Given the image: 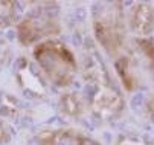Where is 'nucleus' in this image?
Returning <instances> with one entry per match:
<instances>
[{"label": "nucleus", "mask_w": 154, "mask_h": 145, "mask_svg": "<svg viewBox=\"0 0 154 145\" xmlns=\"http://www.w3.org/2000/svg\"><path fill=\"white\" fill-rule=\"evenodd\" d=\"M145 41L134 43L116 58V72L127 90H136L146 79L154 76V55L143 46Z\"/></svg>", "instance_id": "obj_4"}, {"label": "nucleus", "mask_w": 154, "mask_h": 145, "mask_svg": "<svg viewBox=\"0 0 154 145\" xmlns=\"http://www.w3.org/2000/svg\"><path fill=\"white\" fill-rule=\"evenodd\" d=\"M34 61L46 81L55 87H70L79 72V63L72 49L63 41L51 38L41 41L32 51Z\"/></svg>", "instance_id": "obj_1"}, {"label": "nucleus", "mask_w": 154, "mask_h": 145, "mask_svg": "<svg viewBox=\"0 0 154 145\" xmlns=\"http://www.w3.org/2000/svg\"><path fill=\"white\" fill-rule=\"evenodd\" d=\"M87 107V99L78 92H64L58 99V110L69 119H79Z\"/></svg>", "instance_id": "obj_8"}, {"label": "nucleus", "mask_w": 154, "mask_h": 145, "mask_svg": "<svg viewBox=\"0 0 154 145\" xmlns=\"http://www.w3.org/2000/svg\"><path fill=\"white\" fill-rule=\"evenodd\" d=\"M14 78L20 92L26 95L28 98L43 99L48 96V84H46L45 76L41 75L38 67L29 63L25 57H21L15 63Z\"/></svg>", "instance_id": "obj_6"}, {"label": "nucleus", "mask_w": 154, "mask_h": 145, "mask_svg": "<svg viewBox=\"0 0 154 145\" xmlns=\"http://www.w3.org/2000/svg\"><path fill=\"white\" fill-rule=\"evenodd\" d=\"M17 40L21 46H37L41 41L51 40L60 35L61 26V9L54 2L32 3L31 9L21 15L15 26Z\"/></svg>", "instance_id": "obj_3"}, {"label": "nucleus", "mask_w": 154, "mask_h": 145, "mask_svg": "<svg viewBox=\"0 0 154 145\" xmlns=\"http://www.w3.org/2000/svg\"><path fill=\"white\" fill-rule=\"evenodd\" d=\"M146 112H148L149 119L154 122V96L149 98V101H148V104H146Z\"/></svg>", "instance_id": "obj_14"}, {"label": "nucleus", "mask_w": 154, "mask_h": 145, "mask_svg": "<svg viewBox=\"0 0 154 145\" xmlns=\"http://www.w3.org/2000/svg\"><path fill=\"white\" fill-rule=\"evenodd\" d=\"M95 90L87 98V107L99 121H115L125 110V99L113 81L93 84Z\"/></svg>", "instance_id": "obj_5"}, {"label": "nucleus", "mask_w": 154, "mask_h": 145, "mask_svg": "<svg viewBox=\"0 0 154 145\" xmlns=\"http://www.w3.org/2000/svg\"><path fill=\"white\" fill-rule=\"evenodd\" d=\"M14 137V128L11 127V124L0 118V145H5V143H9Z\"/></svg>", "instance_id": "obj_12"}, {"label": "nucleus", "mask_w": 154, "mask_h": 145, "mask_svg": "<svg viewBox=\"0 0 154 145\" xmlns=\"http://www.w3.org/2000/svg\"><path fill=\"white\" fill-rule=\"evenodd\" d=\"M21 3L18 2H0V29L17 26L21 18Z\"/></svg>", "instance_id": "obj_9"}, {"label": "nucleus", "mask_w": 154, "mask_h": 145, "mask_svg": "<svg viewBox=\"0 0 154 145\" xmlns=\"http://www.w3.org/2000/svg\"><path fill=\"white\" fill-rule=\"evenodd\" d=\"M127 28L139 37H148L154 34V5L139 2L133 3L125 12Z\"/></svg>", "instance_id": "obj_7"}, {"label": "nucleus", "mask_w": 154, "mask_h": 145, "mask_svg": "<svg viewBox=\"0 0 154 145\" xmlns=\"http://www.w3.org/2000/svg\"><path fill=\"white\" fill-rule=\"evenodd\" d=\"M11 54H12V51H11L9 43H8V41H6L5 38L0 37V70H2V69L9 63V60H11Z\"/></svg>", "instance_id": "obj_13"}, {"label": "nucleus", "mask_w": 154, "mask_h": 145, "mask_svg": "<svg viewBox=\"0 0 154 145\" xmlns=\"http://www.w3.org/2000/svg\"><path fill=\"white\" fill-rule=\"evenodd\" d=\"M93 37L107 55L118 58L128 46L127 17L121 3H96L92 11Z\"/></svg>", "instance_id": "obj_2"}, {"label": "nucleus", "mask_w": 154, "mask_h": 145, "mask_svg": "<svg viewBox=\"0 0 154 145\" xmlns=\"http://www.w3.org/2000/svg\"><path fill=\"white\" fill-rule=\"evenodd\" d=\"M21 110V104L17 96L12 93H2L0 95V118L8 119V118H15L18 116Z\"/></svg>", "instance_id": "obj_10"}, {"label": "nucleus", "mask_w": 154, "mask_h": 145, "mask_svg": "<svg viewBox=\"0 0 154 145\" xmlns=\"http://www.w3.org/2000/svg\"><path fill=\"white\" fill-rule=\"evenodd\" d=\"M116 145H154L151 140L140 134H133V133H124L119 134L116 139Z\"/></svg>", "instance_id": "obj_11"}]
</instances>
